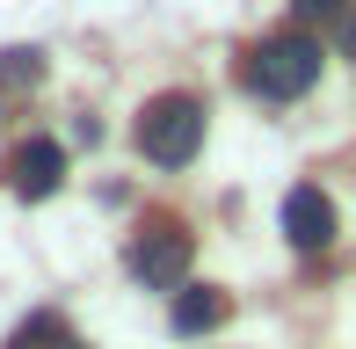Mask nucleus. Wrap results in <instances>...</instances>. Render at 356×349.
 Instances as JSON below:
<instances>
[{
	"label": "nucleus",
	"mask_w": 356,
	"mask_h": 349,
	"mask_svg": "<svg viewBox=\"0 0 356 349\" xmlns=\"http://www.w3.org/2000/svg\"><path fill=\"white\" fill-rule=\"evenodd\" d=\"M197 146H204V109H197V95H153V102L138 109V153H145L153 168L197 161Z\"/></svg>",
	"instance_id": "nucleus-1"
},
{
	"label": "nucleus",
	"mask_w": 356,
	"mask_h": 349,
	"mask_svg": "<svg viewBox=\"0 0 356 349\" xmlns=\"http://www.w3.org/2000/svg\"><path fill=\"white\" fill-rule=\"evenodd\" d=\"M248 81H254V95H269V102H291V95H305L320 81V44L313 37H269L262 51L248 58Z\"/></svg>",
	"instance_id": "nucleus-2"
},
{
	"label": "nucleus",
	"mask_w": 356,
	"mask_h": 349,
	"mask_svg": "<svg viewBox=\"0 0 356 349\" xmlns=\"http://www.w3.org/2000/svg\"><path fill=\"white\" fill-rule=\"evenodd\" d=\"M189 233L182 226H168V218H153V226L131 241V277H145L153 291H182V277H189Z\"/></svg>",
	"instance_id": "nucleus-3"
},
{
	"label": "nucleus",
	"mask_w": 356,
	"mask_h": 349,
	"mask_svg": "<svg viewBox=\"0 0 356 349\" xmlns=\"http://www.w3.org/2000/svg\"><path fill=\"white\" fill-rule=\"evenodd\" d=\"M284 241L298 247V255H320V247L334 241V204H327V189L298 182V189L284 197Z\"/></svg>",
	"instance_id": "nucleus-4"
},
{
	"label": "nucleus",
	"mask_w": 356,
	"mask_h": 349,
	"mask_svg": "<svg viewBox=\"0 0 356 349\" xmlns=\"http://www.w3.org/2000/svg\"><path fill=\"white\" fill-rule=\"evenodd\" d=\"M8 174H15V197L22 204H44L58 182H66V146H58V138H22Z\"/></svg>",
	"instance_id": "nucleus-5"
},
{
	"label": "nucleus",
	"mask_w": 356,
	"mask_h": 349,
	"mask_svg": "<svg viewBox=\"0 0 356 349\" xmlns=\"http://www.w3.org/2000/svg\"><path fill=\"white\" fill-rule=\"evenodd\" d=\"M225 313H233V298H225L218 284H182V291H175V335H211Z\"/></svg>",
	"instance_id": "nucleus-6"
},
{
	"label": "nucleus",
	"mask_w": 356,
	"mask_h": 349,
	"mask_svg": "<svg viewBox=\"0 0 356 349\" xmlns=\"http://www.w3.org/2000/svg\"><path fill=\"white\" fill-rule=\"evenodd\" d=\"M37 73H44L37 51H0V81L8 88H37Z\"/></svg>",
	"instance_id": "nucleus-7"
},
{
	"label": "nucleus",
	"mask_w": 356,
	"mask_h": 349,
	"mask_svg": "<svg viewBox=\"0 0 356 349\" xmlns=\"http://www.w3.org/2000/svg\"><path fill=\"white\" fill-rule=\"evenodd\" d=\"M291 8H298V22H327V15L342 8V0H291Z\"/></svg>",
	"instance_id": "nucleus-8"
},
{
	"label": "nucleus",
	"mask_w": 356,
	"mask_h": 349,
	"mask_svg": "<svg viewBox=\"0 0 356 349\" xmlns=\"http://www.w3.org/2000/svg\"><path fill=\"white\" fill-rule=\"evenodd\" d=\"M58 349H88V342H73V335H66V342H58Z\"/></svg>",
	"instance_id": "nucleus-9"
}]
</instances>
